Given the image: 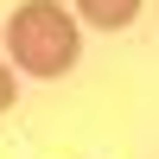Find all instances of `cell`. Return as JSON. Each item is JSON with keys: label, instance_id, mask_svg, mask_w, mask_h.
Instances as JSON below:
<instances>
[{"label": "cell", "instance_id": "6da1fadb", "mask_svg": "<svg viewBox=\"0 0 159 159\" xmlns=\"http://www.w3.org/2000/svg\"><path fill=\"white\" fill-rule=\"evenodd\" d=\"M7 45H13V57L32 76H64L76 64V25H70V13L51 7V0H25L7 19Z\"/></svg>", "mask_w": 159, "mask_h": 159}, {"label": "cell", "instance_id": "7a4b0ae2", "mask_svg": "<svg viewBox=\"0 0 159 159\" xmlns=\"http://www.w3.org/2000/svg\"><path fill=\"white\" fill-rule=\"evenodd\" d=\"M76 7H83V19H96L102 32H121V25L140 13V0H76Z\"/></svg>", "mask_w": 159, "mask_h": 159}, {"label": "cell", "instance_id": "3957f363", "mask_svg": "<svg viewBox=\"0 0 159 159\" xmlns=\"http://www.w3.org/2000/svg\"><path fill=\"white\" fill-rule=\"evenodd\" d=\"M0 108H13V76H7V64H0Z\"/></svg>", "mask_w": 159, "mask_h": 159}]
</instances>
